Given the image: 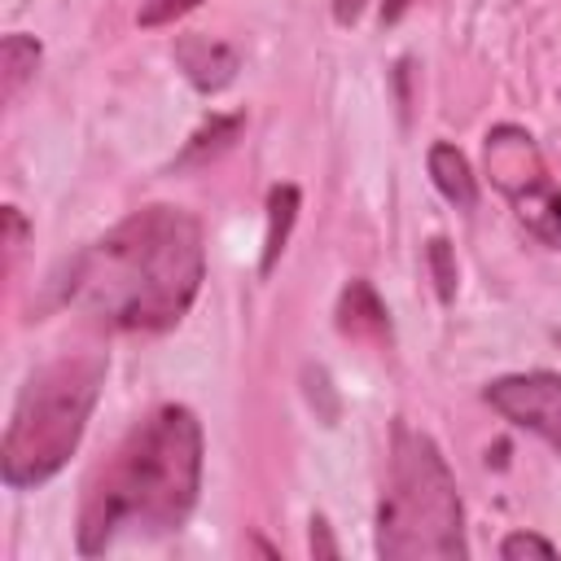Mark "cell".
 Listing matches in <instances>:
<instances>
[{"mask_svg":"<svg viewBox=\"0 0 561 561\" xmlns=\"http://www.w3.org/2000/svg\"><path fill=\"white\" fill-rule=\"evenodd\" d=\"M412 4H416V0H381V22H386V26H390V22H399Z\"/></svg>","mask_w":561,"mask_h":561,"instance_id":"ac0fdd59","label":"cell"},{"mask_svg":"<svg viewBox=\"0 0 561 561\" xmlns=\"http://www.w3.org/2000/svg\"><path fill=\"white\" fill-rule=\"evenodd\" d=\"M237 127H241V118H210V127H202V131L193 136V145H188L184 162H188V158H197V153H206V145H210V153H219V149L237 136Z\"/></svg>","mask_w":561,"mask_h":561,"instance_id":"7c38bea8","label":"cell"},{"mask_svg":"<svg viewBox=\"0 0 561 561\" xmlns=\"http://www.w3.org/2000/svg\"><path fill=\"white\" fill-rule=\"evenodd\" d=\"M500 557H508V561H517V557H557V548L548 543V539H539V535H508L504 543H500Z\"/></svg>","mask_w":561,"mask_h":561,"instance_id":"5bb4252c","label":"cell"},{"mask_svg":"<svg viewBox=\"0 0 561 561\" xmlns=\"http://www.w3.org/2000/svg\"><path fill=\"white\" fill-rule=\"evenodd\" d=\"M294 210H298V188L294 184H276L267 193V237H263V276L276 267L280 250H285V237H289V224H294Z\"/></svg>","mask_w":561,"mask_h":561,"instance_id":"30bf717a","label":"cell"},{"mask_svg":"<svg viewBox=\"0 0 561 561\" xmlns=\"http://www.w3.org/2000/svg\"><path fill=\"white\" fill-rule=\"evenodd\" d=\"M311 552H316V557H337V543L329 539L324 517H316V522H311Z\"/></svg>","mask_w":561,"mask_h":561,"instance_id":"2e32d148","label":"cell"},{"mask_svg":"<svg viewBox=\"0 0 561 561\" xmlns=\"http://www.w3.org/2000/svg\"><path fill=\"white\" fill-rule=\"evenodd\" d=\"M482 399L513 425L539 434L552 451H561V377L557 373H513L495 377Z\"/></svg>","mask_w":561,"mask_h":561,"instance_id":"8992f818","label":"cell"},{"mask_svg":"<svg viewBox=\"0 0 561 561\" xmlns=\"http://www.w3.org/2000/svg\"><path fill=\"white\" fill-rule=\"evenodd\" d=\"M430 267H434V280H438V298L447 302L456 294V267H451V254H447V241L443 237L430 241Z\"/></svg>","mask_w":561,"mask_h":561,"instance_id":"4fadbf2b","label":"cell"},{"mask_svg":"<svg viewBox=\"0 0 561 561\" xmlns=\"http://www.w3.org/2000/svg\"><path fill=\"white\" fill-rule=\"evenodd\" d=\"M430 180H434V188H438L451 206L473 210V202H478V184H473V171H469V162H465V153H460L456 145L438 140V145L430 149Z\"/></svg>","mask_w":561,"mask_h":561,"instance_id":"ba28073f","label":"cell"},{"mask_svg":"<svg viewBox=\"0 0 561 561\" xmlns=\"http://www.w3.org/2000/svg\"><path fill=\"white\" fill-rule=\"evenodd\" d=\"M337 329L351 333V337H368V342L390 337L386 307L377 302V294H373L368 280H351V285L342 289V302H337Z\"/></svg>","mask_w":561,"mask_h":561,"instance_id":"52a82bcc","label":"cell"},{"mask_svg":"<svg viewBox=\"0 0 561 561\" xmlns=\"http://www.w3.org/2000/svg\"><path fill=\"white\" fill-rule=\"evenodd\" d=\"M101 381H105L101 355H61L26 377L0 451V473L13 491L48 482L75 456L88 416L96 408Z\"/></svg>","mask_w":561,"mask_h":561,"instance_id":"277c9868","label":"cell"},{"mask_svg":"<svg viewBox=\"0 0 561 561\" xmlns=\"http://www.w3.org/2000/svg\"><path fill=\"white\" fill-rule=\"evenodd\" d=\"M202 486V425L188 408H153L92 473L79 508V552H105L123 530H175Z\"/></svg>","mask_w":561,"mask_h":561,"instance_id":"7a4b0ae2","label":"cell"},{"mask_svg":"<svg viewBox=\"0 0 561 561\" xmlns=\"http://www.w3.org/2000/svg\"><path fill=\"white\" fill-rule=\"evenodd\" d=\"M202 228L188 210L145 206L88 245L66 280V298L110 329H171L202 289Z\"/></svg>","mask_w":561,"mask_h":561,"instance_id":"6da1fadb","label":"cell"},{"mask_svg":"<svg viewBox=\"0 0 561 561\" xmlns=\"http://www.w3.org/2000/svg\"><path fill=\"white\" fill-rule=\"evenodd\" d=\"M180 61H184L188 79H193L202 92H215V88H224V83L237 75V53L224 48V44H215V39H188V44L180 48Z\"/></svg>","mask_w":561,"mask_h":561,"instance_id":"9c48e42d","label":"cell"},{"mask_svg":"<svg viewBox=\"0 0 561 561\" xmlns=\"http://www.w3.org/2000/svg\"><path fill=\"white\" fill-rule=\"evenodd\" d=\"M482 158H486V175L491 184L513 202V215L548 245H561V188L552 184L543 158H539V145L530 140L526 127H513V123H500L486 131V145H482Z\"/></svg>","mask_w":561,"mask_h":561,"instance_id":"5b68a950","label":"cell"},{"mask_svg":"<svg viewBox=\"0 0 561 561\" xmlns=\"http://www.w3.org/2000/svg\"><path fill=\"white\" fill-rule=\"evenodd\" d=\"M202 0H149L145 9H140V26H162V22H175L180 13H188V9H197Z\"/></svg>","mask_w":561,"mask_h":561,"instance_id":"9a60e30c","label":"cell"},{"mask_svg":"<svg viewBox=\"0 0 561 561\" xmlns=\"http://www.w3.org/2000/svg\"><path fill=\"white\" fill-rule=\"evenodd\" d=\"M364 4H368V0H333V18H337L342 26H351V22L364 13Z\"/></svg>","mask_w":561,"mask_h":561,"instance_id":"e0dca14e","label":"cell"},{"mask_svg":"<svg viewBox=\"0 0 561 561\" xmlns=\"http://www.w3.org/2000/svg\"><path fill=\"white\" fill-rule=\"evenodd\" d=\"M35 66H39V44L31 39V35H4L0 39V83H4V101H13L18 96V88L35 75Z\"/></svg>","mask_w":561,"mask_h":561,"instance_id":"8fae6325","label":"cell"},{"mask_svg":"<svg viewBox=\"0 0 561 561\" xmlns=\"http://www.w3.org/2000/svg\"><path fill=\"white\" fill-rule=\"evenodd\" d=\"M377 552L386 561H451L465 557V513L456 478L438 443L412 425H394L386 491L377 504Z\"/></svg>","mask_w":561,"mask_h":561,"instance_id":"3957f363","label":"cell"}]
</instances>
